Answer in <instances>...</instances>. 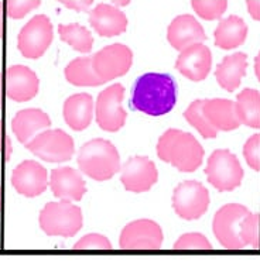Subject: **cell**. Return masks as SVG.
I'll use <instances>...</instances> for the list:
<instances>
[{"label": "cell", "instance_id": "1", "mask_svg": "<svg viewBox=\"0 0 260 261\" xmlns=\"http://www.w3.org/2000/svg\"><path fill=\"white\" fill-rule=\"evenodd\" d=\"M212 230L222 247L242 250L252 246L260 249V216L239 203H229L214 216Z\"/></svg>", "mask_w": 260, "mask_h": 261}, {"label": "cell", "instance_id": "2", "mask_svg": "<svg viewBox=\"0 0 260 261\" xmlns=\"http://www.w3.org/2000/svg\"><path fill=\"white\" fill-rule=\"evenodd\" d=\"M177 103V85L169 73L149 72L134 82L133 109L153 117L167 115Z\"/></svg>", "mask_w": 260, "mask_h": 261}, {"label": "cell", "instance_id": "3", "mask_svg": "<svg viewBox=\"0 0 260 261\" xmlns=\"http://www.w3.org/2000/svg\"><path fill=\"white\" fill-rule=\"evenodd\" d=\"M204 148L191 133L178 128H169L158 139V158L169 163L180 172H194L204 160Z\"/></svg>", "mask_w": 260, "mask_h": 261}, {"label": "cell", "instance_id": "4", "mask_svg": "<svg viewBox=\"0 0 260 261\" xmlns=\"http://www.w3.org/2000/svg\"><path fill=\"white\" fill-rule=\"evenodd\" d=\"M78 167L82 174L95 181H108L121 171V155L110 141L93 139L79 148Z\"/></svg>", "mask_w": 260, "mask_h": 261}, {"label": "cell", "instance_id": "5", "mask_svg": "<svg viewBox=\"0 0 260 261\" xmlns=\"http://www.w3.org/2000/svg\"><path fill=\"white\" fill-rule=\"evenodd\" d=\"M40 227L47 236L74 237L82 229L84 216L81 207L71 202H50L38 216Z\"/></svg>", "mask_w": 260, "mask_h": 261}, {"label": "cell", "instance_id": "6", "mask_svg": "<svg viewBox=\"0 0 260 261\" xmlns=\"http://www.w3.org/2000/svg\"><path fill=\"white\" fill-rule=\"evenodd\" d=\"M205 174L208 182L219 192H232L241 187L245 171L229 150H215L206 163Z\"/></svg>", "mask_w": 260, "mask_h": 261}, {"label": "cell", "instance_id": "7", "mask_svg": "<svg viewBox=\"0 0 260 261\" xmlns=\"http://www.w3.org/2000/svg\"><path fill=\"white\" fill-rule=\"evenodd\" d=\"M25 146L45 163H65L74 157L75 152L74 139L61 128H47Z\"/></svg>", "mask_w": 260, "mask_h": 261}, {"label": "cell", "instance_id": "8", "mask_svg": "<svg viewBox=\"0 0 260 261\" xmlns=\"http://www.w3.org/2000/svg\"><path fill=\"white\" fill-rule=\"evenodd\" d=\"M54 40V31L45 14H36L18 33L17 47L27 60H37L44 55Z\"/></svg>", "mask_w": 260, "mask_h": 261}, {"label": "cell", "instance_id": "9", "mask_svg": "<svg viewBox=\"0 0 260 261\" xmlns=\"http://www.w3.org/2000/svg\"><path fill=\"white\" fill-rule=\"evenodd\" d=\"M209 192L198 181H184L173 192V209L184 220L202 218L209 206Z\"/></svg>", "mask_w": 260, "mask_h": 261}, {"label": "cell", "instance_id": "10", "mask_svg": "<svg viewBox=\"0 0 260 261\" xmlns=\"http://www.w3.org/2000/svg\"><path fill=\"white\" fill-rule=\"evenodd\" d=\"M123 97L125 88L121 84H113L99 93L95 106V116L98 126L105 132L116 133L125 126L127 115L122 108Z\"/></svg>", "mask_w": 260, "mask_h": 261}, {"label": "cell", "instance_id": "11", "mask_svg": "<svg viewBox=\"0 0 260 261\" xmlns=\"http://www.w3.org/2000/svg\"><path fill=\"white\" fill-rule=\"evenodd\" d=\"M133 65V51L125 44H112L92 55V68L103 82L113 81L129 72Z\"/></svg>", "mask_w": 260, "mask_h": 261}, {"label": "cell", "instance_id": "12", "mask_svg": "<svg viewBox=\"0 0 260 261\" xmlns=\"http://www.w3.org/2000/svg\"><path fill=\"white\" fill-rule=\"evenodd\" d=\"M161 227L150 219H139L123 227L119 239L122 250H153L157 251L163 244Z\"/></svg>", "mask_w": 260, "mask_h": 261}, {"label": "cell", "instance_id": "13", "mask_svg": "<svg viewBox=\"0 0 260 261\" xmlns=\"http://www.w3.org/2000/svg\"><path fill=\"white\" fill-rule=\"evenodd\" d=\"M158 179V171L150 158L136 155L127 160L122 167L121 182L129 192H149Z\"/></svg>", "mask_w": 260, "mask_h": 261}, {"label": "cell", "instance_id": "14", "mask_svg": "<svg viewBox=\"0 0 260 261\" xmlns=\"http://www.w3.org/2000/svg\"><path fill=\"white\" fill-rule=\"evenodd\" d=\"M13 188L26 198H36L49 187V172L40 163L26 160L13 170Z\"/></svg>", "mask_w": 260, "mask_h": 261}, {"label": "cell", "instance_id": "15", "mask_svg": "<svg viewBox=\"0 0 260 261\" xmlns=\"http://www.w3.org/2000/svg\"><path fill=\"white\" fill-rule=\"evenodd\" d=\"M212 67V53L202 43L193 44L180 51L176 69L193 82H201L209 75Z\"/></svg>", "mask_w": 260, "mask_h": 261}, {"label": "cell", "instance_id": "16", "mask_svg": "<svg viewBox=\"0 0 260 261\" xmlns=\"http://www.w3.org/2000/svg\"><path fill=\"white\" fill-rule=\"evenodd\" d=\"M50 187L55 198L67 202H79L86 194L82 174L71 167H60L51 171Z\"/></svg>", "mask_w": 260, "mask_h": 261}, {"label": "cell", "instance_id": "17", "mask_svg": "<svg viewBox=\"0 0 260 261\" xmlns=\"http://www.w3.org/2000/svg\"><path fill=\"white\" fill-rule=\"evenodd\" d=\"M40 79L31 68L26 65H13L7 71L6 95L14 102H29L37 96Z\"/></svg>", "mask_w": 260, "mask_h": 261}, {"label": "cell", "instance_id": "18", "mask_svg": "<svg viewBox=\"0 0 260 261\" xmlns=\"http://www.w3.org/2000/svg\"><path fill=\"white\" fill-rule=\"evenodd\" d=\"M167 40L177 51H182L193 44L204 43L206 40L204 27L191 14L177 16L169 25Z\"/></svg>", "mask_w": 260, "mask_h": 261}, {"label": "cell", "instance_id": "19", "mask_svg": "<svg viewBox=\"0 0 260 261\" xmlns=\"http://www.w3.org/2000/svg\"><path fill=\"white\" fill-rule=\"evenodd\" d=\"M89 24L101 37H116L127 29V17L115 5L99 3L89 12Z\"/></svg>", "mask_w": 260, "mask_h": 261}, {"label": "cell", "instance_id": "20", "mask_svg": "<svg viewBox=\"0 0 260 261\" xmlns=\"http://www.w3.org/2000/svg\"><path fill=\"white\" fill-rule=\"evenodd\" d=\"M51 127L50 116L41 109L20 110L13 117L12 130L21 144H27L37 134Z\"/></svg>", "mask_w": 260, "mask_h": 261}, {"label": "cell", "instance_id": "21", "mask_svg": "<svg viewBox=\"0 0 260 261\" xmlns=\"http://www.w3.org/2000/svg\"><path fill=\"white\" fill-rule=\"evenodd\" d=\"M95 113L93 99L89 93H77L69 96L64 103V120L75 132L89 127Z\"/></svg>", "mask_w": 260, "mask_h": 261}, {"label": "cell", "instance_id": "22", "mask_svg": "<svg viewBox=\"0 0 260 261\" xmlns=\"http://www.w3.org/2000/svg\"><path fill=\"white\" fill-rule=\"evenodd\" d=\"M202 112L206 120L218 132H232L241 126L235 103L229 99H204Z\"/></svg>", "mask_w": 260, "mask_h": 261}, {"label": "cell", "instance_id": "23", "mask_svg": "<svg viewBox=\"0 0 260 261\" xmlns=\"http://www.w3.org/2000/svg\"><path fill=\"white\" fill-rule=\"evenodd\" d=\"M246 68H248V55L245 53L226 55L215 71L217 82L225 91L232 93L241 85V79L246 75Z\"/></svg>", "mask_w": 260, "mask_h": 261}, {"label": "cell", "instance_id": "24", "mask_svg": "<svg viewBox=\"0 0 260 261\" xmlns=\"http://www.w3.org/2000/svg\"><path fill=\"white\" fill-rule=\"evenodd\" d=\"M248 24L239 16L232 14L229 17L221 20L215 29V45L222 49H233L241 47L248 37Z\"/></svg>", "mask_w": 260, "mask_h": 261}, {"label": "cell", "instance_id": "25", "mask_svg": "<svg viewBox=\"0 0 260 261\" xmlns=\"http://www.w3.org/2000/svg\"><path fill=\"white\" fill-rule=\"evenodd\" d=\"M236 115L243 126L260 128V92L246 88L236 97Z\"/></svg>", "mask_w": 260, "mask_h": 261}, {"label": "cell", "instance_id": "26", "mask_svg": "<svg viewBox=\"0 0 260 261\" xmlns=\"http://www.w3.org/2000/svg\"><path fill=\"white\" fill-rule=\"evenodd\" d=\"M64 73L65 79L74 86H99L105 84L92 68V57L75 58L65 67Z\"/></svg>", "mask_w": 260, "mask_h": 261}, {"label": "cell", "instance_id": "27", "mask_svg": "<svg viewBox=\"0 0 260 261\" xmlns=\"http://www.w3.org/2000/svg\"><path fill=\"white\" fill-rule=\"evenodd\" d=\"M58 36L61 41L67 43L75 51L82 54H89L93 47V37L91 31L84 25L74 23V24L58 25Z\"/></svg>", "mask_w": 260, "mask_h": 261}, {"label": "cell", "instance_id": "28", "mask_svg": "<svg viewBox=\"0 0 260 261\" xmlns=\"http://www.w3.org/2000/svg\"><path fill=\"white\" fill-rule=\"evenodd\" d=\"M202 106H204V99L194 100L193 103L188 106L187 110L184 112V119L194 128H197L198 133L204 139H215L217 134H218V130L206 120V117L204 116V112H202Z\"/></svg>", "mask_w": 260, "mask_h": 261}, {"label": "cell", "instance_id": "29", "mask_svg": "<svg viewBox=\"0 0 260 261\" xmlns=\"http://www.w3.org/2000/svg\"><path fill=\"white\" fill-rule=\"evenodd\" d=\"M191 6L204 20H219L228 9V0H191Z\"/></svg>", "mask_w": 260, "mask_h": 261}, {"label": "cell", "instance_id": "30", "mask_svg": "<svg viewBox=\"0 0 260 261\" xmlns=\"http://www.w3.org/2000/svg\"><path fill=\"white\" fill-rule=\"evenodd\" d=\"M174 250L177 251H211L212 244L201 233H187V234H182L174 243Z\"/></svg>", "mask_w": 260, "mask_h": 261}, {"label": "cell", "instance_id": "31", "mask_svg": "<svg viewBox=\"0 0 260 261\" xmlns=\"http://www.w3.org/2000/svg\"><path fill=\"white\" fill-rule=\"evenodd\" d=\"M112 243L108 237L98 234V233H89L74 246V250H85V251H112Z\"/></svg>", "mask_w": 260, "mask_h": 261}, {"label": "cell", "instance_id": "32", "mask_svg": "<svg viewBox=\"0 0 260 261\" xmlns=\"http://www.w3.org/2000/svg\"><path fill=\"white\" fill-rule=\"evenodd\" d=\"M40 6H41V0H9L7 2V14L10 18L18 20Z\"/></svg>", "mask_w": 260, "mask_h": 261}, {"label": "cell", "instance_id": "33", "mask_svg": "<svg viewBox=\"0 0 260 261\" xmlns=\"http://www.w3.org/2000/svg\"><path fill=\"white\" fill-rule=\"evenodd\" d=\"M243 157L254 171H260V134H253L243 146Z\"/></svg>", "mask_w": 260, "mask_h": 261}, {"label": "cell", "instance_id": "34", "mask_svg": "<svg viewBox=\"0 0 260 261\" xmlns=\"http://www.w3.org/2000/svg\"><path fill=\"white\" fill-rule=\"evenodd\" d=\"M61 3L67 9H73L75 12H88L93 5V0H61Z\"/></svg>", "mask_w": 260, "mask_h": 261}, {"label": "cell", "instance_id": "35", "mask_svg": "<svg viewBox=\"0 0 260 261\" xmlns=\"http://www.w3.org/2000/svg\"><path fill=\"white\" fill-rule=\"evenodd\" d=\"M12 141L9 137H3V127H2V120H0V151L3 152L5 161H10L12 157Z\"/></svg>", "mask_w": 260, "mask_h": 261}, {"label": "cell", "instance_id": "36", "mask_svg": "<svg viewBox=\"0 0 260 261\" xmlns=\"http://www.w3.org/2000/svg\"><path fill=\"white\" fill-rule=\"evenodd\" d=\"M248 10L256 21H260V0H246Z\"/></svg>", "mask_w": 260, "mask_h": 261}, {"label": "cell", "instance_id": "37", "mask_svg": "<svg viewBox=\"0 0 260 261\" xmlns=\"http://www.w3.org/2000/svg\"><path fill=\"white\" fill-rule=\"evenodd\" d=\"M254 72H256L257 79H260V54L256 55V58H254Z\"/></svg>", "mask_w": 260, "mask_h": 261}, {"label": "cell", "instance_id": "38", "mask_svg": "<svg viewBox=\"0 0 260 261\" xmlns=\"http://www.w3.org/2000/svg\"><path fill=\"white\" fill-rule=\"evenodd\" d=\"M3 37V3L0 2V38Z\"/></svg>", "mask_w": 260, "mask_h": 261}, {"label": "cell", "instance_id": "39", "mask_svg": "<svg viewBox=\"0 0 260 261\" xmlns=\"http://www.w3.org/2000/svg\"><path fill=\"white\" fill-rule=\"evenodd\" d=\"M112 2H113L115 6H126V5H129L130 0H112Z\"/></svg>", "mask_w": 260, "mask_h": 261}, {"label": "cell", "instance_id": "40", "mask_svg": "<svg viewBox=\"0 0 260 261\" xmlns=\"http://www.w3.org/2000/svg\"><path fill=\"white\" fill-rule=\"evenodd\" d=\"M2 82H3V75L0 72V108H2Z\"/></svg>", "mask_w": 260, "mask_h": 261}, {"label": "cell", "instance_id": "41", "mask_svg": "<svg viewBox=\"0 0 260 261\" xmlns=\"http://www.w3.org/2000/svg\"><path fill=\"white\" fill-rule=\"evenodd\" d=\"M0 195H2V191H0ZM0 206H2V203H0Z\"/></svg>", "mask_w": 260, "mask_h": 261}]
</instances>
